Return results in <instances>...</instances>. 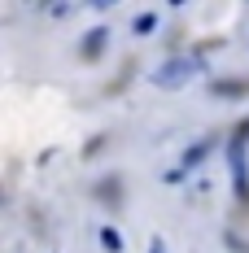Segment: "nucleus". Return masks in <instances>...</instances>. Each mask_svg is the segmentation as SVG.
Returning <instances> with one entry per match:
<instances>
[{
  "instance_id": "7ed1b4c3",
  "label": "nucleus",
  "mask_w": 249,
  "mask_h": 253,
  "mask_svg": "<svg viewBox=\"0 0 249 253\" xmlns=\"http://www.w3.org/2000/svg\"><path fill=\"white\" fill-rule=\"evenodd\" d=\"M97 240H100V249H105V253H123V236H118V227H100Z\"/></svg>"
},
{
  "instance_id": "423d86ee",
  "label": "nucleus",
  "mask_w": 249,
  "mask_h": 253,
  "mask_svg": "<svg viewBox=\"0 0 249 253\" xmlns=\"http://www.w3.org/2000/svg\"><path fill=\"white\" fill-rule=\"evenodd\" d=\"M205 153H210V140H201V144H193V149L184 153V170H188V166H197V162L205 157Z\"/></svg>"
},
{
  "instance_id": "6e6552de",
  "label": "nucleus",
  "mask_w": 249,
  "mask_h": 253,
  "mask_svg": "<svg viewBox=\"0 0 249 253\" xmlns=\"http://www.w3.org/2000/svg\"><path fill=\"white\" fill-rule=\"evenodd\" d=\"M149 253H166V240H149Z\"/></svg>"
},
{
  "instance_id": "f257e3e1",
  "label": "nucleus",
  "mask_w": 249,
  "mask_h": 253,
  "mask_svg": "<svg viewBox=\"0 0 249 253\" xmlns=\"http://www.w3.org/2000/svg\"><path fill=\"white\" fill-rule=\"evenodd\" d=\"M227 166H232V188H236V197H245V188H249V118L236 126L232 140H227Z\"/></svg>"
},
{
  "instance_id": "20e7f679",
  "label": "nucleus",
  "mask_w": 249,
  "mask_h": 253,
  "mask_svg": "<svg viewBox=\"0 0 249 253\" xmlns=\"http://www.w3.org/2000/svg\"><path fill=\"white\" fill-rule=\"evenodd\" d=\"M100 44H109V31H88V40H83V52H88V57H97Z\"/></svg>"
},
{
  "instance_id": "0eeeda50",
  "label": "nucleus",
  "mask_w": 249,
  "mask_h": 253,
  "mask_svg": "<svg viewBox=\"0 0 249 253\" xmlns=\"http://www.w3.org/2000/svg\"><path fill=\"white\" fill-rule=\"evenodd\" d=\"M184 179H188V170H184V166H175V170L162 175V183H184Z\"/></svg>"
},
{
  "instance_id": "39448f33",
  "label": "nucleus",
  "mask_w": 249,
  "mask_h": 253,
  "mask_svg": "<svg viewBox=\"0 0 249 253\" xmlns=\"http://www.w3.org/2000/svg\"><path fill=\"white\" fill-rule=\"evenodd\" d=\"M131 31H136V35H149V31H157V13H136Z\"/></svg>"
},
{
  "instance_id": "f03ea898",
  "label": "nucleus",
  "mask_w": 249,
  "mask_h": 253,
  "mask_svg": "<svg viewBox=\"0 0 249 253\" xmlns=\"http://www.w3.org/2000/svg\"><path fill=\"white\" fill-rule=\"evenodd\" d=\"M197 70H201L197 57H171V61H162V66H157L149 79L157 83V87H166V92H171V87H184V83L197 75Z\"/></svg>"
}]
</instances>
